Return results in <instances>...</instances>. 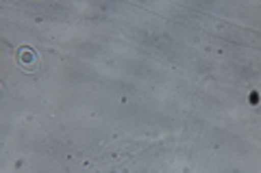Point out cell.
Listing matches in <instances>:
<instances>
[{
	"label": "cell",
	"mask_w": 261,
	"mask_h": 173,
	"mask_svg": "<svg viewBox=\"0 0 261 173\" xmlns=\"http://www.w3.org/2000/svg\"><path fill=\"white\" fill-rule=\"evenodd\" d=\"M18 61L24 70H33L37 65V54L31 50V48H22V50L18 52Z\"/></svg>",
	"instance_id": "obj_1"
}]
</instances>
